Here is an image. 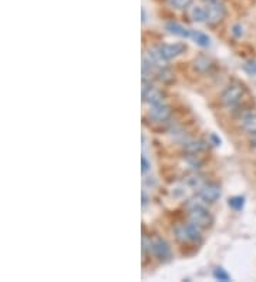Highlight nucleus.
<instances>
[{
    "mask_svg": "<svg viewBox=\"0 0 256 282\" xmlns=\"http://www.w3.org/2000/svg\"><path fill=\"white\" fill-rule=\"evenodd\" d=\"M250 144H252V147L256 149V132L255 134H252V138H250Z\"/></svg>",
    "mask_w": 256,
    "mask_h": 282,
    "instance_id": "393cba45",
    "label": "nucleus"
},
{
    "mask_svg": "<svg viewBox=\"0 0 256 282\" xmlns=\"http://www.w3.org/2000/svg\"><path fill=\"white\" fill-rule=\"evenodd\" d=\"M191 19L194 22H198V23H202V22H206V8H202V6H195L191 9Z\"/></svg>",
    "mask_w": 256,
    "mask_h": 282,
    "instance_id": "dca6fc26",
    "label": "nucleus"
},
{
    "mask_svg": "<svg viewBox=\"0 0 256 282\" xmlns=\"http://www.w3.org/2000/svg\"><path fill=\"white\" fill-rule=\"evenodd\" d=\"M150 251L152 252V255L159 261H168L172 255L169 244L165 239L159 238V237L150 239Z\"/></svg>",
    "mask_w": 256,
    "mask_h": 282,
    "instance_id": "423d86ee",
    "label": "nucleus"
},
{
    "mask_svg": "<svg viewBox=\"0 0 256 282\" xmlns=\"http://www.w3.org/2000/svg\"><path fill=\"white\" fill-rule=\"evenodd\" d=\"M206 2H215V0H206Z\"/></svg>",
    "mask_w": 256,
    "mask_h": 282,
    "instance_id": "a878e982",
    "label": "nucleus"
},
{
    "mask_svg": "<svg viewBox=\"0 0 256 282\" xmlns=\"http://www.w3.org/2000/svg\"><path fill=\"white\" fill-rule=\"evenodd\" d=\"M232 32H233V35L236 36V37H240V36H242V33H243V32H242V27L239 26V25H235Z\"/></svg>",
    "mask_w": 256,
    "mask_h": 282,
    "instance_id": "5701e85b",
    "label": "nucleus"
},
{
    "mask_svg": "<svg viewBox=\"0 0 256 282\" xmlns=\"http://www.w3.org/2000/svg\"><path fill=\"white\" fill-rule=\"evenodd\" d=\"M211 140L213 141V144H215V146H219V144H221V138H219V137H216L215 134H211Z\"/></svg>",
    "mask_w": 256,
    "mask_h": 282,
    "instance_id": "b1692460",
    "label": "nucleus"
},
{
    "mask_svg": "<svg viewBox=\"0 0 256 282\" xmlns=\"http://www.w3.org/2000/svg\"><path fill=\"white\" fill-rule=\"evenodd\" d=\"M184 184H185L186 188H189V190H199V188H201L205 183H203L202 180H201V177L194 176V177H188V178H185Z\"/></svg>",
    "mask_w": 256,
    "mask_h": 282,
    "instance_id": "f3484780",
    "label": "nucleus"
},
{
    "mask_svg": "<svg viewBox=\"0 0 256 282\" xmlns=\"http://www.w3.org/2000/svg\"><path fill=\"white\" fill-rule=\"evenodd\" d=\"M150 115L151 118L157 120V121H167L171 118L172 115V110L171 107L165 104V103H161V104H155V106H151L150 110Z\"/></svg>",
    "mask_w": 256,
    "mask_h": 282,
    "instance_id": "1a4fd4ad",
    "label": "nucleus"
},
{
    "mask_svg": "<svg viewBox=\"0 0 256 282\" xmlns=\"http://www.w3.org/2000/svg\"><path fill=\"white\" fill-rule=\"evenodd\" d=\"M205 143L201 140H189L184 144V151L189 156H196L205 150Z\"/></svg>",
    "mask_w": 256,
    "mask_h": 282,
    "instance_id": "f8f14e48",
    "label": "nucleus"
},
{
    "mask_svg": "<svg viewBox=\"0 0 256 282\" xmlns=\"http://www.w3.org/2000/svg\"><path fill=\"white\" fill-rule=\"evenodd\" d=\"M167 30L171 33V35L179 36V37H185V39H189L191 37V30L189 29H185L184 26H181L179 23H175V22H169L167 23Z\"/></svg>",
    "mask_w": 256,
    "mask_h": 282,
    "instance_id": "ddd939ff",
    "label": "nucleus"
},
{
    "mask_svg": "<svg viewBox=\"0 0 256 282\" xmlns=\"http://www.w3.org/2000/svg\"><path fill=\"white\" fill-rule=\"evenodd\" d=\"M213 62H212L209 57H206V56H199V57H196L194 60V69L198 73H209V71L213 69Z\"/></svg>",
    "mask_w": 256,
    "mask_h": 282,
    "instance_id": "9b49d317",
    "label": "nucleus"
},
{
    "mask_svg": "<svg viewBox=\"0 0 256 282\" xmlns=\"http://www.w3.org/2000/svg\"><path fill=\"white\" fill-rule=\"evenodd\" d=\"M228 205H229L232 210H235V211H240L243 208V205H245V198L240 197V195L232 197V198H229V201H228Z\"/></svg>",
    "mask_w": 256,
    "mask_h": 282,
    "instance_id": "a211bd4d",
    "label": "nucleus"
},
{
    "mask_svg": "<svg viewBox=\"0 0 256 282\" xmlns=\"http://www.w3.org/2000/svg\"><path fill=\"white\" fill-rule=\"evenodd\" d=\"M226 16V9L222 3L211 2V5L206 6V23L208 25H218Z\"/></svg>",
    "mask_w": 256,
    "mask_h": 282,
    "instance_id": "6e6552de",
    "label": "nucleus"
},
{
    "mask_svg": "<svg viewBox=\"0 0 256 282\" xmlns=\"http://www.w3.org/2000/svg\"><path fill=\"white\" fill-rule=\"evenodd\" d=\"M240 125L246 132L255 134L256 132V110L247 111L246 114L240 118Z\"/></svg>",
    "mask_w": 256,
    "mask_h": 282,
    "instance_id": "9d476101",
    "label": "nucleus"
},
{
    "mask_svg": "<svg viewBox=\"0 0 256 282\" xmlns=\"http://www.w3.org/2000/svg\"><path fill=\"white\" fill-rule=\"evenodd\" d=\"M157 79L159 81H162L164 84H169V83H172L174 80H175V76H174V73L167 69V67H162V69H158L157 70Z\"/></svg>",
    "mask_w": 256,
    "mask_h": 282,
    "instance_id": "2eb2a0df",
    "label": "nucleus"
},
{
    "mask_svg": "<svg viewBox=\"0 0 256 282\" xmlns=\"http://www.w3.org/2000/svg\"><path fill=\"white\" fill-rule=\"evenodd\" d=\"M213 278H215L216 281H222V282L230 281V275L226 272L223 268H221V266H218V268L213 269Z\"/></svg>",
    "mask_w": 256,
    "mask_h": 282,
    "instance_id": "6ab92c4d",
    "label": "nucleus"
},
{
    "mask_svg": "<svg viewBox=\"0 0 256 282\" xmlns=\"http://www.w3.org/2000/svg\"><path fill=\"white\" fill-rule=\"evenodd\" d=\"M198 197L202 200L203 203L212 204L219 200L221 197V185L216 183H205V184L198 190Z\"/></svg>",
    "mask_w": 256,
    "mask_h": 282,
    "instance_id": "0eeeda50",
    "label": "nucleus"
},
{
    "mask_svg": "<svg viewBox=\"0 0 256 282\" xmlns=\"http://www.w3.org/2000/svg\"><path fill=\"white\" fill-rule=\"evenodd\" d=\"M165 94L159 90V88L151 86L147 80H142V100L145 103H148L150 106H155V104H161L164 103Z\"/></svg>",
    "mask_w": 256,
    "mask_h": 282,
    "instance_id": "39448f33",
    "label": "nucleus"
},
{
    "mask_svg": "<svg viewBox=\"0 0 256 282\" xmlns=\"http://www.w3.org/2000/svg\"><path fill=\"white\" fill-rule=\"evenodd\" d=\"M245 93H246V90H245V87L242 84H238V83L230 84L222 93L221 103L225 107L238 106L239 103H240V100L245 96Z\"/></svg>",
    "mask_w": 256,
    "mask_h": 282,
    "instance_id": "7ed1b4c3",
    "label": "nucleus"
},
{
    "mask_svg": "<svg viewBox=\"0 0 256 282\" xmlns=\"http://www.w3.org/2000/svg\"><path fill=\"white\" fill-rule=\"evenodd\" d=\"M157 53H158L159 59L162 62H168V60H172L178 56L184 54L186 52V44L185 43H172V44H161L157 49Z\"/></svg>",
    "mask_w": 256,
    "mask_h": 282,
    "instance_id": "20e7f679",
    "label": "nucleus"
},
{
    "mask_svg": "<svg viewBox=\"0 0 256 282\" xmlns=\"http://www.w3.org/2000/svg\"><path fill=\"white\" fill-rule=\"evenodd\" d=\"M150 167H151L150 161L147 160V157H145V156H142V157H141V170H142V173H147V171L150 170Z\"/></svg>",
    "mask_w": 256,
    "mask_h": 282,
    "instance_id": "4be33fe9",
    "label": "nucleus"
},
{
    "mask_svg": "<svg viewBox=\"0 0 256 282\" xmlns=\"http://www.w3.org/2000/svg\"><path fill=\"white\" fill-rule=\"evenodd\" d=\"M243 71L249 74V76H255L256 74V60H247L243 66H242Z\"/></svg>",
    "mask_w": 256,
    "mask_h": 282,
    "instance_id": "aec40b11",
    "label": "nucleus"
},
{
    "mask_svg": "<svg viewBox=\"0 0 256 282\" xmlns=\"http://www.w3.org/2000/svg\"><path fill=\"white\" fill-rule=\"evenodd\" d=\"M169 3H171L172 8L182 10V9H186V8L192 3V0H169Z\"/></svg>",
    "mask_w": 256,
    "mask_h": 282,
    "instance_id": "412c9836",
    "label": "nucleus"
},
{
    "mask_svg": "<svg viewBox=\"0 0 256 282\" xmlns=\"http://www.w3.org/2000/svg\"><path fill=\"white\" fill-rule=\"evenodd\" d=\"M189 39H192L195 43L201 46V47H209L211 46V37L202 33V32H199V30H191Z\"/></svg>",
    "mask_w": 256,
    "mask_h": 282,
    "instance_id": "4468645a",
    "label": "nucleus"
},
{
    "mask_svg": "<svg viewBox=\"0 0 256 282\" xmlns=\"http://www.w3.org/2000/svg\"><path fill=\"white\" fill-rule=\"evenodd\" d=\"M189 222L195 224L196 227H199L201 229H208L211 228L213 224V217L208 212V210H205L202 205H194L189 214H188Z\"/></svg>",
    "mask_w": 256,
    "mask_h": 282,
    "instance_id": "f03ea898",
    "label": "nucleus"
},
{
    "mask_svg": "<svg viewBox=\"0 0 256 282\" xmlns=\"http://www.w3.org/2000/svg\"><path fill=\"white\" fill-rule=\"evenodd\" d=\"M175 232V237L178 241L181 242H188V244H196V242H201L202 235H201V228L196 227L195 224L189 222V224H184V225H178L174 229Z\"/></svg>",
    "mask_w": 256,
    "mask_h": 282,
    "instance_id": "f257e3e1",
    "label": "nucleus"
}]
</instances>
